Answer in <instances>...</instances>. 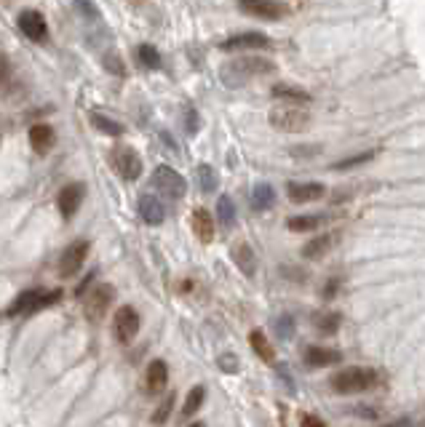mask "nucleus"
Returning <instances> with one entry per match:
<instances>
[{
  "mask_svg": "<svg viewBox=\"0 0 425 427\" xmlns=\"http://www.w3.org/2000/svg\"><path fill=\"white\" fill-rule=\"evenodd\" d=\"M385 382H388V376L377 369H369V366H351V369H342L337 374H332V379H329L332 390L340 395L367 393V390H374Z\"/></svg>",
  "mask_w": 425,
  "mask_h": 427,
  "instance_id": "nucleus-1",
  "label": "nucleus"
},
{
  "mask_svg": "<svg viewBox=\"0 0 425 427\" xmlns=\"http://www.w3.org/2000/svg\"><path fill=\"white\" fill-rule=\"evenodd\" d=\"M275 65L271 59H262V56H241V59H233L227 65H222L220 69V81L227 88H241L255 78H262V75H271Z\"/></svg>",
  "mask_w": 425,
  "mask_h": 427,
  "instance_id": "nucleus-2",
  "label": "nucleus"
},
{
  "mask_svg": "<svg viewBox=\"0 0 425 427\" xmlns=\"http://www.w3.org/2000/svg\"><path fill=\"white\" fill-rule=\"evenodd\" d=\"M305 104H278L273 107L268 120H271L273 128L284 131V134H297V131H305L310 126V112L303 110Z\"/></svg>",
  "mask_w": 425,
  "mask_h": 427,
  "instance_id": "nucleus-3",
  "label": "nucleus"
},
{
  "mask_svg": "<svg viewBox=\"0 0 425 427\" xmlns=\"http://www.w3.org/2000/svg\"><path fill=\"white\" fill-rule=\"evenodd\" d=\"M83 312L86 318L91 321V324H99L104 315H107V310L113 308V302H115V289L110 286V283H99V286H94V289L83 294Z\"/></svg>",
  "mask_w": 425,
  "mask_h": 427,
  "instance_id": "nucleus-4",
  "label": "nucleus"
},
{
  "mask_svg": "<svg viewBox=\"0 0 425 427\" xmlns=\"http://www.w3.org/2000/svg\"><path fill=\"white\" fill-rule=\"evenodd\" d=\"M153 190H158L161 195H169V198H185L187 195V182L179 171H174L171 166H158L150 179Z\"/></svg>",
  "mask_w": 425,
  "mask_h": 427,
  "instance_id": "nucleus-5",
  "label": "nucleus"
},
{
  "mask_svg": "<svg viewBox=\"0 0 425 427\" xmlns=\"http://www.w3.org/2000/svg\"><path fill=\"white\" fill-rule=\"evenodd\" d=\"M88 251H91V243L88 240H75L70 243L67 249L62 251V259H59V278H75L78 270L83 267V262L88 259Z\"/></svg>",
  "mask_w": 425,
  "mask_h": 427,
  "instance_id": "nucleus-6",
  "label": "nucleus"
},
{
  "mask_svg": "<svg viewBox=\"0 0 425 427\" xmlns=\"http://www.w3.org/2000/svg\"><path fill=\"white\" fill-rule=\"evenodd\" d=\"M19 30L24 33V37H30L33 43H46L49 40V24H46V17L35 8H24L17 19Z\"/></svg>",
  "mask_w": 425,
  "mask_h": 427,
  "instance_id": "nucleus-7",
  "label": "nucleus"
},
{
  "mask_svg": "<svg viewBox=\"0 0 425 427\" xmlns=\"http://www.w3.org/2000/svg\"><path fill=\"white\" fill-rule=\"evenodd\" d=\"M110 163H113V169L118 171L123 179H129V182L139 179V174H142V158H139L131 147H115V150L110 153Z\"/></svg>",
  "mask_w": 425,
  "mask_h": 427,
  "instance_id": "nucleus-8",
  "label": "nucleus"
},
{
  "mask_svg": "<svg viewBox=\"0 0 425 427\" xmlns=\"http://www.w3.org/2000/svg\"><path fill=\"white\" fill-rule=\"evenodd\" d=\"M139 326H142V318L131 305H123V308L115 312V340L120 344H131L139 334Z\"/></svg>",
  "mask_w": 425,
  "mask_h": 427,
  "instance_id": "nucleus-9",
  "label": "nucleus"
},
{
  "mask_svg": "<svg viewBox=\"0 0 425 427\" xmlns=\"http://www.w3.org/2000/svg\"><path fill=\"white\" fill-rule=\"evenodd\" d=\"M239 11L246 14V17L268 19V22L287 17V8L281 3H275V0H239Z\"/></svg>",
  "mask_w": 425,
  "mask_h": 427,
  "instance_id": "nucleus-10",
  "label": "nucleus"
},
{
  "mask_svg": "<svg viewBox=\"0 0 425 427\" xmlns=\"http://www.w3.org/2000/svg\"><path fill=\"white\" fill-rule=\"evenodd\" d=\"M83 192H86V185H81V182H70V185H65V187L59 190L56 206H59V214L65 219H72L78 214V208L83 203Z\"/></svg>",
  "mask_w": 425,
  "mask_h": 427,
  "instance_id": "nucleus-11",
  "label": "nucleus"
},
{
  "mask_svg": "<svg viewBox=\"0 0 425 427\" xmlns=\"http://www.w3.org/2000/svg\"><path fill=\"white\" fill-rule=\"evenodd\" d=\"M222 51H255V49H271V37L265 33H241L220 43Z\"/></svg>",
  "mask_w": 425,
  "mask_h": 427,
  "instance_id": "nucleus-12",
  "label": "nucleus"
},
{
  "mask_svg": "<svg viewBox=\"0 0 425 427\" xmlns=\"http://www.w3.org/2000/svg\"><path fill=\"white\" fill-rule=\"evenodd\" d=\"M287 195H289L291 203H313V201H321L326 195V187L321 182H289Z\"/></svg>",
  "mask_w": 425,
  "mask_h": 427,
  "instance_id": "nucleus-13",
  "label": "nucleus"
},
{
  "mask_svg": "<svg viewBox=\"0 0 425 427\" xmlns=\"http://www.w3.org/2000/svg\"><path fill=\"white\" fill-rule=\"evenodd\" d=\"M305 363L310 369H323V366H337L342 363V353L326 344H310L305 350Z\"/></svg>",
  "mask_w": 425,
  "mask_h": 427,
  "instance_id": "nucleus-14",
  "label": "nucleus"
},
{
  "mask_svg": "<svg viewBox=\"0 0 425 427\" xmlns=\"http://www.w3.org/2000/svg\"><path fill=\"white\" fill-rule=\"evenodd\" d=\"M166 382H169V366H166V360H161V358L150 360V366H147V371H145V387H147V393L150 395L163 393Z\"/></svg>",
  "mask_w": 425,
  "mask_h": 427,
  "instance_id": "nucleus-15",
  "label": "nucleus"
},
{
  "mask_svg": "<svg viewBox=\"0 0 425 427\" xmlns=\"http://www.w3.org/2000/svg\"><path fill=\"white\" fill-rule=\"evenodd\" d=\"M139 217H142V222L153 224V227L155 224H163L166 208L158 201V195H142L139 198Z\"/></svg>",
  "mask_w": 425,
  "mask_h": 427,
  "instance_id": "nucleus-16",
  "label": "nucleus"
},
{
  "mask_svg": "<svg viewBox=\"0 0 425 427\" xmlns=\"http://www.w3.org/2000/svg\"><path fill=\"white\" fill-rule=\"evenodd\" d=\"M193 233L201 243H211L214 240V233H217V224H214V217L206 211V208H195L193 211Z\"/></svg>",
  "mask_w": 425,
  "mask_h": 427,
  "instance_id": "nucleus-17",
  "label": "nucleus"
},
{
  "mask_svg": "<svg viewBox=\"0 0 425 427\" xmlns=\"http://www.w3.org/2000/svg\"><path fill=\"white\" fill-rule=\"evenodd\" d=\"M335 243H337V233H323L319 238H310L303 246V259H321L335 249Z\"/></svg>",
  "mask_w": 425,
  "mask_h": 427,
  "instance_id": "nucleus-18",
  "label": "nucleus"
},
{
  "mask_svg": "<svg viewBox=\"0 0 425 427\" xmlns=\"http://www.w3.org/2000/svg\"><path fill=\"white\" fill-rule=\"evenodd\" d=\"M54 142H56V134H54V128L49 123H35L33 128H30V144L35 147L38 155L49 153L54 147Z\"/></svg>",
  "mask_w": 425,
  "mask_h": 427,
  "instance_id": "nucleus-19",
  "label": "nucleus"
},
{
  "mask_svg": "<svg viewBox=\"0 0 425 427\" xmlns=\"http://www.w3.org/2000/svg\"><path fill=\"white\" fill-rule=\"evenodd\" d=\"M271 94L275 97V99H281V102H291V104H310L313 102V97L307 94L305 88H300V85L275 83L271 88Z\"/></svg>",
  "mask_w": 425,
  "mask_h": 427,
  "instance_id": "nucleus-20",
  "label": "nucleus"
},
{
  "mask_svg": "<svg viewBox=\"0 0 425 427\" xmlns=\"http://www.w3.org/2000/svg\"><path fill=\"white\" fill-rule=\"evenodd\" d=\"M233 259H236V265H239V270L243 275H252L257 273V256H255V249L249 246V243H243L239 240L236 246H233Z\"/></svg>",
  "mask_w": 425,
  "mask_h": 427,
  "instance_id": "nucleus-21",
  "label": "nucleus"
},
{
  "mask_svg": "<svg viewBox=\"0 0 425 427\" xmlns=\"http://www.w3.org/2000/svg\"><path fill=\"white\" fill-rule=\"evenodd\" d=\"M252 211L257 214H262V211H268L273 203H275V190L268 185V182H259L255 190H252Z\"/></svg>",
  "mask_w": 425,
  "mask_h": 427,
  "instance_id": "nucleus-22",
  "label": "nucleus"
},
{
  "mask_svg": "<svg viewBox=\"0 0 425 427\" xmlns=\"http://www.w3.org/2000/svg\"><path fill=\"white\" fill-rule=\"evenodd\" d=\"M313 324H316V328H319V334H323V337H335V334L340 331L342 315L340 312H335V310H329V312H319V315L313 318Z\"/></svg>",
  "mask_w": 425,
  "mask_h": 427,
  "instance_id": "nucleus-23",
  "label": "nucleus"
},
{
  "mask_svg": "<svg viewBox=\"0 0 425 427\" xmlns=\"http://www.w3.org/2000/svg\"><path fill=\"white\" fill-rule=\"evenodd\" d=\"M323 214H300V217H291L287 227H289L291 233H313V230H319L323 224Z\"/></svg>",
  "mask_w": 425,
  "mask_h": 427,
  "instance_id": "nucleus-24",
  "label": "nucleus"
},
{
  "mask_svg": "<svg viewBox=\"0 0 425 427\" xmlns=\"http://www.w3.org/2000/svg\"><path fill=\"white\" fill-rule=\"evenodd\" d=\"M249 344H252V350H255L265 363H273V360H275V350H273V344L268 342V337H265L259 328H255V331L249 334Z\"/></svg>",
  "mask_w": 425,
  "mask_h": 427,
  "instance_id": "nucleus-25",
  "label": "nucleus"
},
{
  "mask_svg": "<svg viewBox=\"0 0 425 427\" xmlns=\"http://www.w3.org/2000/svg\"><path fill=\"white\" fill-rule=\"evenodd\" d=\"M195 176H198V187H201V192H206V195L217 192V187H220V176H217L214 166H206V163H201L198 171H195Z\"/></svg>",
  "mask_w": 425,
  "mask_h": 427,
  "instance_id": "nucleus-26",
  "label": "nucleus"
},
{
  "mask_svg": "<svg viewBox=\"0 0 425 427\" xmlns=\"http://www.w3.org/2000/svg\"><path fill=\"white\" fill-rule=\"evenodd\" d=\"M38 296H40V291H24V294H19L17 302L8 310V315H30V312H35Z\"/></svg>",
  "mask_w": 425,
  "mask_h": 427,
  "instance_id": "nucleus-27",
  "label": "nucleus"
},
{
  "mask_svg": "<svg viewBox=\"0 0 425 427\" xmlns=\"http://www.w3.org/2000/svg\"><path fill=\"white\" fill-rule=\"evenodd\" d=\"M204 401H206V387L204 385H195L190 393H187L185 398V406H182V419H187V417H193L195 411L204 406Z\"/></svg>",
  "mask_w": 425,
  "mask_h": 427,
  "instance_id": "nucleus-28",
  "label": "nucleus"
},
{
  "mask_svg": "<svg viewBox=\"0 0 425 427\" xmlns=\"http://www.w3.org/2000/svg\"><path fill=\"white\" fill-rule=\"evenodd\" d=\"M91 123H94L102 134H107V137H120V134H123V126H120L118 120L107 118L104 112H97V110L91 112Z\"/></svg>",
  "mask_w": 425,
  "mask_h": 427,
  "instance_id": "nucleus-29",
  "label": "nucleus"
},
{
  "mask_svg": "<svg viewBox=\"0 0 425 427\" xmlns=\"http://www.w3.org/2000/svg\"><path fill=\"white\" fill-rule=\"evenodd\" d=\"M217 217H220V224L225 230H230L236 224V203H233V198L222 195L220 201H217Z\"/></svg>",
  "mask_w": 425,
  "mask_h": 427,
  "instance_id": "nucleus-30",
  "label": "nucleus"
},
{
  "mask_svg": "<svg viewBox=\"0 0 425 427\" xmlns=\"http://www.w3.org/2000/svg\"><path fill=\"white\" fill-rule=\"evenodd\" d=\"M136 53H139V62H142V67L161 69V53H158V49H155V46H150V43H142Z\"/></svg>",
  "mask_w": 425,
  "mask_h": 427,
  "instance_id": "nucleus-31",
  "label": "nucleus"
},
{
  "mask_svg": "<svg viewBox=\"0 0 425 427\" xmlns=\"http://www.w3.org/2000/svg\"><path fill=\"white\" fill-rule=\"evenodd\" d=\"M374 155H377V150H369V153H358V155H351V158H345V160H337L332 169L335 171H348V169H356V166H361V163H369Z\"/></svg>",
  "mask_w": 425,
  "mask_h": 427,
  "instance_id": "nucleus-32",
  "label": "nucleus"
},
{
  "mask_svg": "<svg viewBox=\"0 0 425 427\" xmlns=\"http://www.w3.org/2000/svg\"><path fill=\"white\" fill-rule=\"evenodd\" d=\"M102 65L107 67V72H110V75H126V65H123V59H120L115 51L104 53Z\"/></svg>",
  "mask_w": 425,
  "mask_h": 427,
  "instance_id": "nucleus-33",
  "label": "nucleus"
},
{
  "mask_svg": "<svg viewBox=\"0 0 425 427\" xmlns=\"http://www.w3.org/2000/svg\"><path fill=\"white\" fill-rule=\"evenodd\" d=\"M171 409H174V393L166 395V401L158 406V411L153 414V425H163V422H169V417H171Z\"/></svg>",
  "mask_w": 425,
  "mask_h": 427,
  "instance_id": "nucleus-34",
  "label": "nucleus"
},
{
  "mask_svg": "<svg viewBox=\"0 0 425 427\" xmlns=\"http://www.w3.org/2000/svg\"><path fill=\"white\" fill-rule=\"evenodd\" d=\"M217 366H220L225 374H239V369H241L239 355H233V353H222L220 358H217Z\"/></svg>",
  "mask_w": 425,
  "mask_h": 427,
  "instance_id": "nucleus-35",
  "label": "nucleus"
},
{
  "mask_svg": "<svg viewBox=\"0 0 425 427\" xmlns=\"http://www.w3.org/2000/svg\"><path fill=\"white\" fill-rule=\"evenodd\" d=\"M275 334H278V340H291V334H294V318L291 315H281L275 321Z\"/></svg>",
  "mask_w": 425,
  "mask_h": 427,
  "instance_id": "nucleus-36",
  "label": "nucleus"
},
{
  "mask_svg": "<svg viewBox=\"0 0 425 427\" xmlns=\"http://www.w3.org/2000/svg\"><path fill=\"white\" fill-rule=\"evenodd\" d=\"M198 126H201V123H198V112H195V107L187 104L185 107V131L190 134V137H195V134H198Z\"/></svg>",
  "mask_w": 425,
  "mask_h": 427,
  "instance_id": "nucleus-37",
  "label": "nucleus"
},
{
  "mask_svg": "<svg viewBox=\"0 0 425 427\" xmlns=\"http://www.w3.org/2000/svg\"><path fill=\"white\" fill-rule=\"evenodd\" d=\"M11 83V62H8V56L0 51V91L3 88H8Z\"/></svg>",
  "mask_w": 425,
  "mask_h": 427,
  "instance_id": "nucleus-38",
  "label": "nucleus"
},
{
  "mask_svg": "<svg viewBox=\"0 0 425 427\" xmlns=\"http://www.w3.org/2000/svg\"><path fill=\"white\" fill-rule=\"evenodd\" d=\"M75 8H78L86 19H91V22H97V19H99V11H97V6H94L91 0H75Z\"/></svg>",
  "mask_w": 425,
  "mask_h": 427,
  "instance_id": "nucleus-39",
  "label": "nucleus"
},
{
  "mask_svg": "<svg viewBox=\"0 0 425 427\" xmlns=\"http://www.w3.org/2000/svg\"><path fill=\"white\" fill-rule=\"evenodd\" d=\"M340 286H342V278H329V281H326V286H323V291H321V296L326 299V302H332V299L337 296Z\"/></svg>",
  "mask_w": 425,
  "mask_h": 427,
  "instance_id": "nucleus-40",
  "label": "nucleus"
},
{
  "mask_svg": "<svg viewBox=\"0 0 425 427\" xmlns=\"http://www.w3.org/2000/svg\"><path fill=\"white\" fill-rule=\"evenodd\" d=\"M281 273L287 275V278H294L297 283H303V281L307 278V273H305V270H300V267H284Z\"/></svg>",
  "mask_w": 425,
  "mask_h": 427,
  "instance_id": "nucleus-41",
  "label": "nucleus"
},
{
  "mask_svg": "<svg viewBox=\"0 0 425 427\" xmlns=\"http://www.w3.org/2000/svg\"><path fill=\"white\" fill-rule=\"evenodd\" d=\"M319 150H321V147H294L291 155H294V158H313Z\"/></svg>",
  "mask_w": 425,
  "mask_h": 427,
  "instance_id": "nucleus-42",
  "label": "nucleus"
},
{
  "mask_svg": "<svg viewBox=\"0 0 425 427\" xmlns=\"http://www.w3.org/2000/svg\"><path fill=\"white\" fill-rule=\"evenodd\" d=\"M94 278H97V273H88V275H86L83 281H81V286L75 289V296H83V294H86V289L91 286V281H94Z\"/></svg>",
  "mask_w": 425,
  "mask_h": 427,
  "instance_id": "nucleus-43",
  "label": "nucleus"
},
{
  "mask_svg": "<svg viewBox=\"0 0 425 427\" xmlns=\"http://www.w3.org/2000/svg\"><path fill=\"white\" fill-rule=\"evenodd\" d=\"M300 422H303V425H316V427L326 425L321 417H313V414H303V417H300Z\"/></svg>",
  "mask_w": 425,
  "mask_h": 427,
  "instance_id": "nucleus-44",
  "label": "nucleus"
},
{
  "mask_svg": "<svg viewBox=\"0 0 425 427\" xmlns=\"http://www.w3.org/2000/svg\"><path fill=\"white\" fill-rule=\"evenodd\" d=\"M131 6H142V3H147V0H129Z\"/></svg>",
  "mask_w": 425,
  "mask_h": 427,
  "instance_id": "nucleus-45",
  "label": "nucleus"
}]
</instances>
